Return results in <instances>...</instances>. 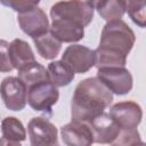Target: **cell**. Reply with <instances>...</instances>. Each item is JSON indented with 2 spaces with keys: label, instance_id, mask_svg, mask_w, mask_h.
<instances>
[{
  "label": "cell",
  "instance_id": "obj_1",
  "mask_svg": "<svg viewBox=\"0 0 146 146\" xmlns=\"http://www.w3.org/2000/svg\"><path fill=\"white\" fill-rule=\"evenodd\" d=\"M113 102V94L97 76L87 78L78 83L71 102V119L78 122H89L105 112Z\"/></svg>",
  "mask_w": 146,
  "mask_h": 146
},
{
  "label": "cell",
  "instance_id": "obj_2",
  "mask_svg": "<svg viewBox=\"0 0 146 146\" xmlns=\"http://www.w3.org/2000/svg\"><path fill=\"white\" fill-rule=\"evenodd\" d=\"M136 42L135 32L122 19L107 22L100 34L99 46L116 50L128 56Z\"/></svg>",
  "mask_w": 146,
  "mask_h": 146
},
{
  "label": "cell",
  "instance_id": "obj_3",
  "mask_svg": "<svg viewBox=\"0 0 146 146\" xmlns=\"http://www.w3.org/2000/svg\"><path fill=\"white\" fill-rule=\"evenodd\" d=\"M51 19H66L88 26L94 18V8L82 0H62L50 8Z\"/></svg>",
  "mask_w": 146,
  "mask_h": 146
},
{
  "label": "cell",
  "instance_id": "obj_4",
  "mask_svg": "<svg viewBox=\"0 0 146 146\" xmlns=\"http://www.w3.org/2000/svg\"><path fill=\"white\" fill-rule=\"evenodd\" d=\"M59 99V91L50 81H42L27 88V104L36 112L52 114V106Z\"/></svg>",
  "mask_w": 146,
  "mask_h": 146
},
{
  "label": "cell",
  "instance_id": "obj_5",
  "mask_svg": "<svg viewBox=\"0 0 146 146\" xmlns=\"http://www.w3.org/2000/svg\"><path fill=\"white\" fill-rule=\"evenodd\" d=\"M97 79L117 96L129 94L133 86L132 75L125 66L100 67L97 70Z\"/></svg>",
  "mask_w": 146,
  "mask_h": 146
},
{
  "label": "cell",
  "instance_id": "obj_6",
  "mask_svg": "<svg viewBox=\"0 0 146 146\" xmlns=\"http://www.w3.org/2000/svg\"><path fill=\"white\" fill-rule=\"evenodd\" d=\"M0 96L5 106L14 112L22 111L27 104V88L18 76H7L1 81Z\"/></svg>",
  "mask_w": 146,
  "mask_h": 146
},
{
  "label": "cell",
  "instance_id": "obj_7",
  "mask_svg": "<svg viewBox=\"0 0 146 146\" xmlns=\"http://www.w3.org/2000/svg\"><path fill=\"white\" fill-rule=\"evenodd\" d=\"M27 132L32 146L58 145V130L46 117H32L27 123Z\"/></svg>",
  "mask_w": 146,
  "mask_h": 146
},
{
  "label": "cell",
  "instance_id": "obj_8",
  "mask_svg": "<svg viewBox=\"0 0 146 146\" xmlns=\"http://www.w3.org/2000/svg\"><path fill=\"white\" fill-rule=\"evenodd\" d=\"M108 114L120 129L137 128L143 119V110L140 105L132 100H124L114 104L110 108Z\"/></svg>",
  "mask_w": 146,
  "mask_h": 146
},
{
  "label": "cell",
  "instance_id": "obj_9",
  "mask_svg": "<svg viewBox=\"0 0 146 146\" xmlns=\"http://www.w3.org/2000/svg\"><path fill=\"white\" fill-rule=\"evenodd\" d=\"M62 60L74 73L79 74L87 73L95 66L94 50L82 44L68 46L62 55Z\"/></svg>",
  "mask_w": 146,
  "mask_h": 146
},
{
  "label": "cell",
  "instance_id": "obj_10",
  "mask_svg": "<svg viewBox=\"0 0 146 146\" xmlns=\"http://www.w3.org/2000/svg\"><path fill=\"white\" fill-rule=\"evenodd\" d=\"M17 22L21 30L32 39L47 33L50 26L47 14L39 7L19 13L17 15Z\"/></svg>",
  "mask_w": 146,
  "mask_h": 146
},
{
  "label": "cell",
  "instance_id": "obj_11",
  "mask_svg": "<svg viewBox=\"0 0 146 146\" xmlns=\"http://www.w3.org/2000/svg\"><path fill=\"white\" fill-rule=\"evenodd\" d=\"M88 124L94 135V143L112 145L120 132L119 125L110 116V114L105 112L95 116L88 122Z\"/></svg>",
  "mask_w": 146,
  "mask_h": 146
},
{
  "label": "cell",
  "instance_id": "obj_12",
  "mask_svg": "<svg viewBox=\"0 0 146 146\" xmlns=\"http://www.w3.org/2000/svg\"><path fill=\"white\" fill-rule=\"evenodd\" d=\"M60 137L67 146H90L94 144V135L87 122L71 121L60 128Z\"/></svg>",
  "mask_w": 146,
  "mask_h": 146
},
{
  "label": "cell",
  "instance_id": "obj_13",
  "mask_svg": "<svg viewBox=\"0 0 146 146\" xmlns=\"http://www.w3.org/2000/svg\"><path fill=\"white\" fill-rule=\"evenodd\" d=\"M49 32L62 43H74L83 39L84 27L78 23L66 19H51Z\"/></svg>",
  "mask_w": 146,
  "mask_h": 146
},
{
  "label": "cell",
  "instance_id": "obj_14",
  "mask_svg": "<svg viewBox=\"0 0 146 146\" xmlns=\"http://www.w3.org/2000/svg\"><path fill=\"white\" fill-rule=\"evenodd\" d=\"M0 145L6 146H19L22 141L26 139V130L21 120L15 116H7L1 121Z\"/></svg>",
  "mask_w": 146,
  "mask_h": 146
},
{
  "label": "cell",
  "instance_id": "obj_15",
  "mask_svg": "<svg viewBox=\"0 0 146 146\" xmlns=\"http://www.w3.org/2000/svg\"><path fill=\"white\" fill-rule=\"evenodd\" d=\"M9 57L14 68L16 70H19L24 65L35 60L32 48L22 39H14L9 43Z\"/></svg>",
  "mask_w": 146,
  "mask_h": 146
},
{
  "label": "cell",
  "instance_id": "obj_16",
  "mask_svg": "<svg viewBox=\"0 0 146 146\" xmlns=\"http://www.w3.org/2000/svg\"><path fill=\"white\" fill-rule=\"evenodd\" d=\"M48 80L57 88L66 87L74 80V72L60 59L50 62L47 66Z\"/></svg>",
  "mask_w": 146,
  "mask_h": 146
},
{
  "label": "cell",
  "instance_id": "obj_17",
  "mask_svg": "<svg viewBox=\"0 0 146 146\" xmlns=\"http://www.w3.org/2000/svg\"><path fill=\"white\" fill-rule=\"evenodd\" d=\"M33 43L36 48L38 54L47 60L55 59L62 49V42L56 39L49 31L42 35L33 38Z\"/></svg>",
  "mask_w": 146,
  "mask_h": 146
},
{
  "label": "cell",
  "instance_id": "obj_18",
  "mask_svg": "<svg viewBox=\"0 0 146 146\" xmlns=\"http://www.w3.org/2000/svg\"><path fill=\"white\" fill-rule=\"evenodd\" d=\"M94 55H95V66L97 68L112 67V66H125L127 64L128 56L106 47L98 46L94 50Z\"/></svg>",
  "mask_w": 146,
  "mask_h": 146
},
{
  "label": "cell",
  "instance_id": "obj_19",
  "mask_svg": "<svg viewBox=\"0 0 146 146\" xmlns=\"http://www.w3.org/2000/svg\"><path fill=\"white\" fill-rule=\"evenodd\" d=\"M17 71H18V78L24 82L26 88H30L31 86L42 81H49L47 68L36 60H33L24 65Z\"/></svg>",
  "mask_w": 146,
  "mask_h": 146
},
{
  "label": "cell",
  "instance_id": "obj_20",
  "mask_svg": "<svg viewBox=\"0 0 146 146\" xmlns=\"http://www.w3.org/2000/svg\"><path fill=\"white\" fill-rule=\"evenodd\" d=\"M131 21L144 29L146 25V0H119Z\"/></svg>",
  "mask_w": 146,
  "mask_h": 146
},
{
  "label": "cell",
  "instance_id": "obj_21",
  "mask_svg": "<svg viewBox=\"0 0 146 146\" xmlns=\"http://www.w3.org/2000/svg\"><path fill=\"white\" fill-rule=\"evenodd\" d=\"M97 10L100 17L104 18L106 22L121 19L125 14L124 8L119 0H106V2Z\"/></svg>",
  "mask_w": 146,
  "mask_h": 146
},
{
  "label": "cell",
  "instance_id": "obj_22",
  "mask_svg": "<svg viewBox=\"0 0 146 146\" xmlns=\"http://www.w3.org/2000/svg\"><path fill=\"white\" fill-rule=\"evenodd\" d=\"M140 135L137 130V128L133 129H120V132L112 145H123V146H130L136 144H141Z\"/></svg>",
  "mask_w": 146,
  "mask_h": 146
},
{
  "label": "cell",
  "instance_id": "obj_23",
  "mask_svg": "<svg viewBox=\"0 0 146 146\" xmlns=\"http://www.w3.org/2000/svg\"><path fill=\"white\" fill-rule=\"evenodd\" d=\"M14 70L9 57V42L0 39V72L8 73Z\"/></svg>",
  "mask_w": 146,
  "mask_h": 146
},
{
  "label": "cell",
  "instance_id": "obj_24",
  "mask_svg": "<svg viewBox=\"0 0 146 146\" xmlns=\"http://www.w3.org/2000/svg\"><path fill=\"white\" fill-rule=\"evenodd\" d=\"M39 3H40V0H11L10 8L19 14L38 7Z\"/></svg>",
  "mask_w": 146,
  "mask_h": 146
},
{
  "label": "cell",
  "instance_id": "obj_25",
  "mask_svg": "<svg viewBox=\"0 0 146 146\" xmlns=\"http://www.w3.org/2000/svg\"><path fill=\"white\" fill-rule=\"evenodd\" d=\"M86 2H88L94 9H99L106 2V0H86Z\"/></svg>",
  "mask_w": 146,
  "mask_h": 146
},
{
  "label": "cell",
  "instance_id": "obj_26",
  "mask_svg": "<svg viewBox=\"0 0 146 146\" xmlns=\"http://www.w3.org/2000/svg\"><path fill=\"white\" fill-rule=\"evenodd\" d=\"M10 2H11V0H0V3L6 7H10Z\"/></svg>",
  "mask_w": 146,
  "mask_h": 146
}]
</instances>
